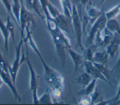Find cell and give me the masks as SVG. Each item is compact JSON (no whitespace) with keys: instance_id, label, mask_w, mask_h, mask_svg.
Here are the masks:
<instances>
[{"instance_id":"cell-3","label":"cell","mask_w":120,"mask_h":105,"mask_svg":"<svg viewBox=\"0 0 120 105\" xmlns=\"http://www.w3.org/2000/svg\"><path fill=\"white\" fill-rule=\"evenodd\" d=\"M21 9L19 16V27L21 38H24V30L26 27H29L30 24L35 25V22L32 13L24 5L22 0H20Z\"/></svg>"},{"instance_id":"cell-14","label":"cell","mask_w":120,"mask_h":105,"mask_svg":"<svg viewBox=\"0 0 120 105\" xmlns=\"http://www.w3.org/2000/svg\"><path fill=\"white\" fill-rule=\"evenodd\" d=\"M19 0H12L11 2V10L13 16L15 19L19 30V16L21 9V2Z\"/></svg>"},{"instance_id":"cell-10","label":"cell","mask_w":120,"mask_h":105,"mask_svg":"<svg viewBox=\"0 0 120 105\" xmlns=\"http://www.w3.org/2000/svg\"><path fill=\"white\" fill-rule=\"evenodd\" d=\"M66 50L70 56L71 59L74 62L75 65L74 74H75V72L78 70L79 67L83 63L84 59L83 55H81L75 52L72 49L71 47H66Z\"/></svg>"},{"instance_id":"cell-13","label":"cell","mask_w":120,"mask_h":105,"mask_svg":"<svg viewBox=\"0 0 120 105\" xmlns=\"http://www.w3.org/2000/svg\"><path fill=\"white\" fill-rule=\"evenodd\" d=\"M105 28L113 34L120 36V23L115 18L107 20Z\"/></svg>"},{"instance_id":"cell-17","label":"cell","mask_w":120,"mask_h":105,"mask_svg":"<svg viewBox=\"0 0 120 105\" xmlns=\"http://www.w3.org/2000/svg\"><path fill=\"white\" fill-rule=\"evenodd\" d=\"M0 30L1 32L4 41V48L7 52L8 51V39L10 36L9 33L8 31L6 24L0 18Z\"/></svg>"},{"instance_id":"cell-22","label":"cell","mask_w":120,"mask_h":105,"mask_svg":"<svg viewBox=\"0 0 120 105\" xmlns=\"http://www.w3.org/2000/svg\"><path fill=\"white\" fill-rule=\"evenodd\" d=\"M104 36L103 38L101 46H106L108 45L114 37V34L110 32L105 27L104 30Z\"/></svg>"},{"instance_id":"cell-19","label":"cell","mask_w":120,"mask_h":105,"mask_svg":"<svg viewBox=\"0 0 120 105\" xmlns=\"http://www.w3.org/2000/svg\"><path fill=\"white\" fill-rule=\"evenodd\" d=\"M97 80L93 79L80 92V95L89 97L95 91Z\"/></svg>"},{"instance_id":"cell-29","label":"cell","mask_w":120,"mask_h":105,"mask_svg":"<svg viewBox=\"0 0 120 105\" xmlns=\"http://www.w3.org/2000/svg\"><path fill=\"white\" fill-rule=\"evenodd\" d=\"M80 2L83 5H85L89 1V0H79Z\"/></svg>"},{"instance_id":"cell-24","label":"cell","mask_w":120,"mask_h":105,"mask_svg":"<svg viewBox=\"0 0 120 105\" xmlns=\"http://www.w3.org/2000/svg\"><path fill=\"white\" fill-rule=\"evenodd\" d=\"M2 3L4 5L6 9L7 10L8 13L9 14V16L14 20V21L15 22V24H16L17 26L18 27V24L17 23L12 13V10H11V2L10 0H1Z\"/></svg>"},{"instance_id":"cell-27","label":"cell","mask_w":120,"mask_h":105,"mask_svg":"<svg viewBox=\"0 0 120 105\" xmlns=\"http://www.w3.org/2000/svg\"><path fill=\"white\" fill-rule=\"evenodd\" d=\"M112 102H116L117 101H120V82L119 85V88L118 89V91L116 94V95L115 96L114 98H112Z\"/></svg>"},{"instance_id":"cell-7","label":"cell","mask_w":120,"mask_h":105,"mask_svg":"<svg viewBox=\"0 0 120 105\" xmlns=\"http://www.w3.org/2000/svg\"><path fill=\"white\" fill-rule=\"evenodd\" d=\"M83 63L85 72L89 74L93 79L96 80L100 79L112 87L111 82L109 81L105 75L98 69L93 62L84 60Z\"/></svg>"},{"instance_id":"cell-11","label":"cell","mask_w":120,"mask_h":105,"mask_svg":"<svg viewBox=\"0 0 120 105\" xmlns=\"http://www.w3.org/2000/svg\"><path fill=\"white\" fill-rule=\"evenodd\" d=\"M120 46V36L118 34H114V37L106 46V52L109 56L113 58L117 52Z\"/></svg>"},{"instance_id":"cell-4","label":"cell","mask_w":120,"mask_h":105,"mask_svg":"<svg viewBox=\"0 0 120 105\" xmlns=\"http://www.w3.org/2000/svg\"><path fill=\"white\" fill-rule=\"evenodd\" d=\"M72 6V13H71V22L73 29H74L75 38H76V47H79L81 49L82 51L84 48L82 44V24L78 16L76 6L73 5Z\"/></svg>"},{"instance_id":"cell-25","label":"cell","mask_w":120,"mask_h":105,"mask_svg":"<svg viewBox=\"0 0 120 105\" xmlns=\"http://www.w3.org/2000/svg\"><path fill=\"white\" fill-rule=\"evenodd\" d=\"M94 63V64L95 65V67L98 68V69L107 78V79L109 81V78L110 77V75L109 72L107 69V68L104 65L99 64L96 63Z\"/></svg>"},{"instance_id":"cell-31","label":"cell","mask_w":120,"mask_h":105,"mask_svg":"<svg viewBox=\"0 0 120 105\" xmlns=\"http://www.w3.org/2000/svg\"><path fill=\"white\" fill-rule=\"evenodd\" d=\"M104 0H102V2H103V1H104Z\"/></svg>"},{"instance_id":"cell-20","label":"cell","mask_w":120,"mask_h":105,"mask_svg":"<svg viewBox=\"0 0 120 105\" xmlns=\"http://www.w3.org/2000/svg\"><path fill=\"white\" fill-rule=\"evenodd\" d=\"M104 13L107 20L115 18L120 14V3Z\"/></svg>"},{"instance_id":"cell-6","label":"cell","mask_w":120,"mask_h":105,"mask_svg":"<svg viewBox=\"0 0 120 105\" xmlns=\"http://www.w3.org/2000/svg\"><path fill=\"white\" fill-rule=\"evenodd\" d=\"M26 56L25 58V61L27 62V65L29 68V69L30 73V88L32 94V101L34 104H38V97L37 94L38 90V78L36 73L35 70L31 65L30 60L29 56V52L28 50L27 46H26Z\"/></svg>"},{"instance_id":"cell-5","label":"cell","mask_w":120,"mask_h":105,"mask_svg":"<svg viewBox=\"0 0 120 105\" xmlns=\"http://www.w3.org/2000/svg\"><path fill=\"white\" fill-rule=\"evenodd\" d=\"M107 19L104 12L94 22L90 31L86 41V47L94 44V39L97 32L99 30H103L106 26Z\"/></svg>"},{"instance_id":"cell-8","label":"cell","mask_w":120,"mask_h":105,"mask_svg":"<svg viewBox=\"0 0 120 105\" xmlns=\"http://www.w3.org/2000/svg\"><path fill=\"white\" fill-rule=\"evenodd\" d=\"M0 76L3 82H4L10 89L13 93L15 99L19 102L21 101V98L18 93L17 90L15 86V84L14 83L12 79L9 72H6L0 68Z\"/></svg>"},{"instance_id":"cell-12","label":"cell","mask_w":120,"mask_h":105,"mask_svg":"<svg viewBox=\"0 0 120 105\" xmlns=\"http://www.w3.org/2000/svg\"><path fill=\"white\" fill-rule=\"evenodd\" d=\"M108 56L106 50L95 52L93 56L92 61L96 63L105 65L107 61Z\"/></svg>"},{"instance_id":"cell-1","label":"cell","mask_w":120,"mask_h":105,"mask_svg":"<svg viewBox=\"0 0 120 105\" xmlns=\"http://www.w3.org/2000/svg\"><path fill=\"white\" fill-rule=\"evenodd\" d=\"M38 56L44 67L45 81L51 87L53 96L57 98H60L64 88V77L59 72L47 65L43 59L41 55Z\"/></svg>"},{"instance_id":"cell-2","label":"cell","mask_w":120,"mask_h":105,"mask_svg":"<svg viewBox=\"0 0 120 105\" xmlns=\"http://www.w3.org/2000/svg\"><path fill=\"white\" fill-rule=\"evenodd\" d=\"M23 40L21 38L20 41L17 45L15 46V59L13 62L12 66L8 64V69L9 74L12 79L14 83H15V80L17 76V74L19 70V68L21 64L25 61L26 56L24 55V52L22 55V57L21 58V52L22 49L23 48Z\"/></svg>"},{"instance_id":"cell-9","label":"cell","mask_w":120,"mask_h":105,"mask_svg":"<svg viewBox=\"0 0 120 105\" xmlns=\"http://www.w3.org/2000/svg\"><path fill=\"white\" fill-rule=\"evenodd\" d=\"M85 8L89 22L92 24L103 13V11L99 10L95 7L91 1V0H89L86 4Z\"/></svg>"},{"instance_id":"cell-26","label":"cell","mask_w":120,"mask_h":105,"mask_svg":"<svg viewBox=\"0 0 120 105\" xmlns=\"http://www.w3.org/2000/svg\"><path fill=\"white\" fill-rule=\"evenodd\" d=\"M8 65V63L5 59L3 54L0 51V68L6 72H9Z\"/></svg>"},{"instance_id":"cell-15","label":"cell","mask_w":120,"mask_h":105,"mask_svg":"<svg viewBox=\"0 0 120 105\" xmlns=\"http://www.w3.org/2000/svg\"><path fill=\"white\" fill-rule=\"evenodd\" d=\"M93 79L86 72L79 75L75 79V82L83 87L87 86Z\"/></svg>"},{"instance_id":"cell-28","label":"cell","mask_w":120,"mask_h":105,"mask_svg":"<svg viewBox=\"0 0 120 105\" xmlns=\"http://www.w3.org/2000/svg\"><path fill=\"white\" fill-rule=\"evenodd\" d=\"M72 6L73 5H76V4L78 2L79 0H69Z\"/></svg>"},{"instance_id":"cell-21","label":"cell","mask_w":120,"mask_h":105,"mask_svg":"<svg viewBox=\"0 0 120 105\" xmlns=\"http://www.w3.org/2000/svg\"><path fill=\"white\" fill-rule=\"evenodd\" d=\"M6 25L8 30V31L9 33L10 36L11 37L13 42L15 46L16 45L15 43V30H14V24L12 23V21H11V17L8 16L6 19Z\"/></svg>"},{"instance_id":"cell-16","label":"cell","mask_w":120,"mask_h":105,"mask_svg":"<svg viewBox=\"0 0 120 105\" xmlns=\"http://www.w3.org/2000/svg\"><path fill=\"white\" fill-rule=\"evenodd\" d=\"M26 1L31 8L43 20L44 23H45V17L41 13L40 10L41 5L39 0H26Z\"/></svg>"},{"instance_id":"cell-30","label":"cell","mask_w":120,"mask_h":105,"mask_svg":"<svg viewBox=\"0 0 120 105\" xmlns=\"http://www.w3.org/2000/svg\"><path fill=\"white\" fill-rule=\"evenodd\" d=\"M3 84V81L2 80L1 78V77H0V87H1V86Z\"/></svg>"},{"instance_id":"cell-18","label":"cell","mask_w":120,"mask_h":105,"mask_svg":"<svg viewBox=\"0 0 120 105\" xmlns=\"http://www.w3.org/2000/svg\"><path fill=\"white\" fill-rule=\"evenodd\" d=\"M97 47V46L94 44L90 46L85 47V48L84 47L82 51V52H83L82 55L84 60H89L93 62V56L94 53L96 52L95 51V50Z\"/></svg>"},{"instance_id":"cell-23","label":"cell","mask_w":120,"mask_h":105,"mask_svg":"<svg viewBox=\"0 0 120 105\" xmlns=\"http://www.w3.org/2000/svg\"><path fill=\"white\" fill-rule=\"evenodd\" d=\"M52 104L53 103L48 90H46V92L44 94H43L41 97L38 98V104L50 105Z\"/></svg>"}]
</instances>
